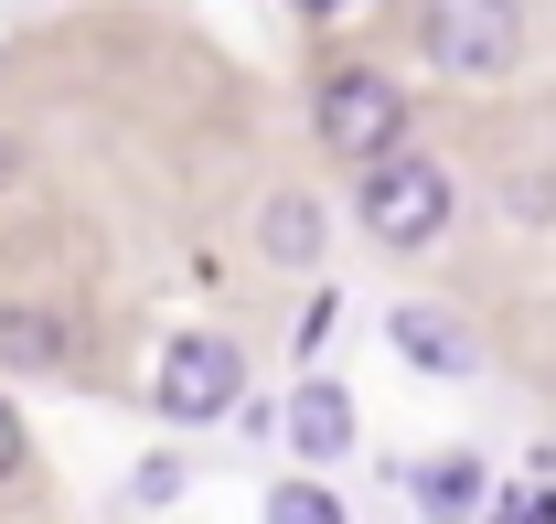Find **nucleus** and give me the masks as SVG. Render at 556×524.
I'll list each match as a JSON object with an SVG mask.
<instances>
[{"instance_id": "obj_7", "label": "nucleus", "mask_w": 556, "mask_h": 524, "mask_svg": "<svg viewBox=\"0 0 556 524\" xmlns=\"http://www.w3.org/2000/svg\"><path fill=\"white\" fill-rule=\"evenodd\" d=\"M0 364H11V375H65V364H75V332L54 322V311L0 300Z\"/></svg>"}, {"instance_id": "obj_2", "label": "nucleus", "mask_w": 556, "mask_h": 524, "mask_svg": "<svg viewBox=\"0 0 556 524\" xmlns=\"http://www.w3.org/2000/svg\"><path fill=\"white\" fill-rule=\"evenodd\" d=\"M417 54L460 86L525 65V0H417Z\"/></svg>"}, {"instance_id": "obj_6", "label": "nucleus", "mask_w": 556, "mask_h": 524, "mask_svg": "<svg viewBox=\"0 0 556 524\" xmlns=\"http://www.w3.org/2000/svg\"><path fill=\"white\" fill-rule=\"evenodd\" d=\"M278 439H289L300 460H343L353 439H364V428H353V396L332 386V375H311V386L278 407Z\"/></svg>"}, {"instance_id": "obj_4", "label": "nucleus", "mask_w": 556, "mask_h": 524, "mask_svg": "<svg viewBox=\"0 0 556 524\" xmlns=\"http://www.w3.org/2000/svg\"><path fill=\"white\" fill-rule=\"evenodd\" d=\"M236 396H247V342L236 332H172L161 342V375H150L161 428H214Z\"/></svg>"}, {"instance_id": "obj_11", "label": "nucleus", "mask_w": 556, "mask_h": 524, "mask_svg": "<svg viewBox=\"0 0 556 524\" xmlns=\"http://www.w3.org/2000/svg\"><path fill=\"white\" fill-rule=\"evenodd\" d=\"M22 471V417H11V396H0V482Z\"/></svg>"}, {"instance_id": "obj_5", "label": "nucleus", "mask_w": 556, "mask_h": 524, "mask_svg": "<svg viewBox=\"0 0 556 524\" xmlns=\"http://www.w3.org/2000/svg\"><path fill=\"white\" fill-rule=\"evenodd\" d=\"M386 342H396V364H407V375H439V386L482 375V342H471V322H450V311H428V300L386 311Z\"/></svg>"}, {"instance_id": "obj_13", "label": "nucleus", "mask_w": 556, "mask_h": 524, "mask_svg": "<svg viewBox=\"0 0 556 524\" xmlns=\"http://www.w3.org/2000/svg\"><path fill=\"white\" fill-rule=\"evenodd\" d=\"M0 183H11V139H0Z\"/></svg>"}, {"instance_id": "obj_12", "label": "nucleus", "mask_w": 556, "mask_h": 524, "mask_svg": "<svg viewBox=\"0 0 556 524\" xmlns=\"http://www.w3.org/2000/svg\"><path fill=\"white\" fill-rule=\"evenodd\" d=\"M289 11H311V22H332V11H353V0H289Z\"/></svg>"}, {"instance_id": "obj_9", "label": "nucleus", "mask_w": 556, "mask_h": 524, "mask_svg": "<svg viewBox=\"0 0 556 524\" xmlns=\"http://www.w3.org/2000/svg\"><path fill=\"white\" fill-rule=\"evenodd\" d=\"M417 503H428V514L439 524H460V514H482V460H417Z\"/></svg>"}, {"instance_id": "obj_8", "label": "nucleus", "mask_w": 556, "mask_h": 524, "mask_svg": "<svg viewBox=\"0 0 556 524\" xmlns=\"http://www.w3.org/2000/svg\"><path fill=\"white\" fill-rule=\"evenodd\" d=\"M257 258L321 267V203H311V194H268V203H257Z\"/></svg>"}, {"instance_id": "obj_3", "label": "nucleus", "mask_w": 556, "mask_h": 524, "mask_svg": "<svg viewBox=\"0 0 556 524\" xmlns=\"http://www.w3.org/2000/svg\"><path fill=\"white\" fill-rule=\"evenodd\" d=\"M311 129H321V150L343 172H364V161L407 150V86H386L375 65H332L311 86Z\"/></svg>"}, {"instance_id": "obj_1", "label": "nucleus", "mask_w": 556, "mask_h": 524, "mask_svg": "<svg viewBox=\"0 0 556 524\" xmlns=\"http://www.w3.org/2000/svg\"><path fill=\"white\" fill-rule=\"evenodd\" d=\"M450 161H428V150H386V161H364L353 172V214H364V236L375 247H396V258H417V247H439L450 236Z\"/></svg>"}, {"instance_id": "obj_10", "label": "nucleus", "mask_w": 556, "mask_h": 524, "mask_svg": "<svg viewBox=\"0 0 556 524\" xmlns=\"http://www.w3.org/2000/svg\"><path fill=\"white\" fill-rule=\"evenodd\" d=\"M268 524H343V503H332L321 482H278V492H268Z\"/></svg>"}]
</instances>
